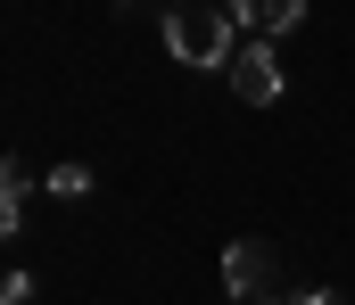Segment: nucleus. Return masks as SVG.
<instances>
[{"label":"nucleus","mask_w":355,"mask_h":305,"mask_svg":"<svg viewBox=\"0 0 355 305\" xmlns=\"http://www.w3.org/2000/svg\"><path fill=\"white\" fill-rule=\"evenodd\" d=\"M232 8H207V0H182L174 17H166V50H174L182 66H232L240 50H232Z\"/></svg>","instance_id":"1"},{"label":"nucleus","mask_w":355,"mask_h":305,"mask_svg":"<svg viewBox=\"0 0 355 305\" xmlns=\"http://www.w3.org/2000/svg\"><path fill=\"white\" fill-rule=\"evenodd\" d=\"M223 75H232V91H240L248 107H272V100H281V58H272V41H248Z\"/></svg>","instance_id":"2"},{"label":"nucleus","mask_w":355,"mask_h":305,"mask_svg":"<svg viewBox=\"0 0 355 305\" xmlns=\"http://www.w3.org/2000/svg\"><path fill=\"white\" fill-rule=\"evenodd\" d=\"M265 281H272V248L265 239H232L223 248V289H232V305L265 297Z\"/></svg>","instance_id":"3"},{"label":"nucleus","mask_w":355,"mask_h":305,"mask_svg":"<svg viewBox=\"0 0 355 305\" xmlns=\"http://www.w3.org/2000/svg\"><path fill=\"white\" fill-rule=\"evenodd\" d=\"M232 8V25H248L257 41H272V33H289L297 17H306V0H223Z\"/></svg>","instance_id":"4"},{"label":"nucleus","mask_w":355,"mask_h":305,"mask_svg":"<svg viewBox=\"0 0 355 305\" xmlns=\"http://www.w3.org/2000/svg\"><path fill=\"white\" fill-rule=\"evenodd\" d=\"M25 198H33V174L8 157V165H0V231H17V223H25Z\"/></svg>","instance_id":"5"},{"label":"nucleus","mask_w":355,"mask_h":305,"mask_svg":"<svg viewBox=\"0 0 355 305\" xmlns=\"http://www.w3.org/2000/svg\"><path fill=\"white\" fill-rule=\"evenodd\" d=\"M91 190V165H50V198H83Z\"/></svg>","instance_id":"6"},{"label":"nucleus","mask_w":355,"mask_h":305,"mask_svg":"<svg viewBox=\"0 0 355 305\" xmlns=\"http://www.w3.org/2000/svg\"><path fill=\"white\" fill-rule=\"evenodd\" d=\"M0 305H33V281H25V272H8V281H0Z\"/></svg>","instance_id":"7"},{"label":"nucleus","mask_w":355,"mask_h":305,"mask_svg":"<svg viewBox=\"0 0 355 305\" xmlns=\"http://www.w3.org/2000/svg\"><path fill=\"white\" fill-rule=\"evenodd\" d=\"M297 305H347L339 289H297Z\"/></svg>","instance_id":"8"},{"label":"nucleus","mask_w":355,"mask_h":305,"mask_svg":"<svg viewBox=\"0 0 355 305\" xmlns=\"http://www.w3.org/2000/svg\"><path fill=\"white\" fill-rule=\"evenodd\" d=\"M248 305H297V297H248Z\"/></svg>","instance_id":"9"}]
</instances>
